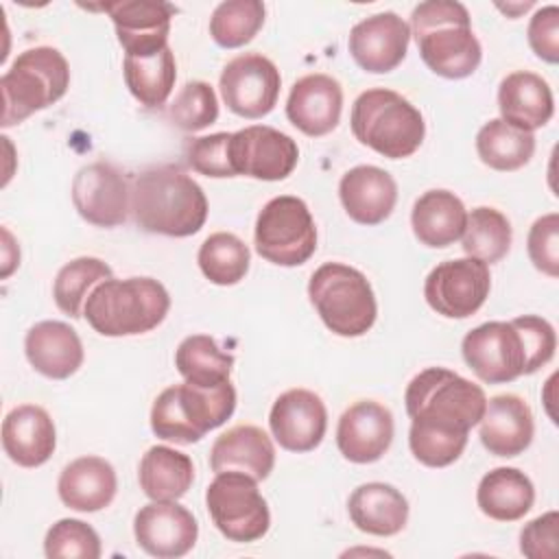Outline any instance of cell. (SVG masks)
I'll list each match as a JSON object with an SVG mask.
<instances>
[{
	"mask_svg": "<svg viewBox=\"0 0 559 559\" xmlns=\"http://www.w3.org/2000/svg\"><path fill=\"white\" fill-rule=\"evenodd\" d=\"M404 402L413 456L426 467H445L463 454L469 430L485 413L487 395L450 369L428 367L408 382Z\"/></svg>",
	"mask_w": 559,
	"mask_h": 559,
	"instance_id": "6da1fadb",
	"label": "cell"
},
{
	"mask_svg": "<svg viewBox=\"0 0 559 559\" xmlns=\"http://www.w3.org/2000/svg\"><path fill=\"white\" fill-rule=\"evenodd\" d=\"M131 216L142 231L186 238L205 225L207 199L179 166H153L131 183Z\"/></svg>",
	"mask_w": 559,
	"mask_h": 559,
	"instance_id": "7a4b0ae2",
	"label": "cell"
},
{
	"mask_svg": "<svg viewBox=\"0 0 559 559\" xmlns=\"http://www.w3.org/2000/svg\"><path fill=\"white\" fill-rule=\"evenodd\" d=\"M411 35L424 63L443 79H465L480 66L483 48L469 11L456 0L419 2L411 13Z\"/></svg>",
	"mask_w": 559,
	"mask_h": 559,
	"instance_id": "3957f363",
	"label": "cell"
},
{
	"mask_svg": "<svg viewBox=\"0 0 559 559\" xmlns=\"http://www.w3.org/2000/svg\"><path fill=\"white\" fill-rule=\"evenodd\" d=\"M170 310V295L153 277H109L87 297L83 314L103 336H133L155 330Z\"/></svg>",
	"mask_w": 559,
	"mask_h": 559,
	"instance_id": "277c9868",
	"label": "cell"
},
{
	"mask_svg": "<svg viewBox=\"0 0 559 559\" xmlns=\"http://www.w3.org/2000/svg\"><path fill=\"white\" fill-rule=\"evenodd\" d=\"M352 133L371 151L389 159L411 157L424 142L426 122L421 111L402 94L373 87L352 105Z\"/></svg>",
	"mask_w": 559,
	"mask_h": 559,
	"instance_id": "5b68a950",
	"label": "cell"
},
{
	"mask_svg": "<svg viewBox=\"0 0 559 559\" xmlns=\"http://www.w3.org/2000/svg\"><path fill=\"white\" fill-rule=\"evenodd\" d=\"M234 408L236 389L229 380L216 386L173 384L153 402L151 430L164 441L197 443L210 430L223 426Z\"/></svg>",
	"mask_w": 559,
	"mask_h": 559,
	"instance_id": "8992f818",
	"label": "cell"
},
{
	"mask_svg": "<svg viewBox=\"0 0 559 559\" xmlns=\"http://www.w3.org/2000/svg\"><path fill=\"white\" fill-rule=\"evenodd\" d=\"M70 87V66L52 46H35L15 57L0 79L2 127H13L31 114L55 105Z\"/></svg>",
	"mask_w": 559,
	"mask_h": 559,
	"instance_id": "52a82bcc",
	"label": "cell"
},
{
	"mask_svg": "<svg viewBox=\"0 0 559 559\" xmlns=\"http://www.w3.org/2000/svg\"><path fill=\"white\" fill-rule=\"evenodd\" d=\"M308 297L325 328L338 336H362L376 323L378 304L373 288L365 273L349 264H321L310 275Z\"/></svg>",
	"mask_w": 559,
	"mask_h": 559,
	"instance_id": "ba28073f",
	"label": "cell"
},
{
	"mask_svg": "<svg viewBox=\"0 0 559 559\" xmlns=\"http://www.w3.org/2000/svg\"><path fill=\"white\" fill-rule=\"evenodd\" d=\"M255 251L271 264L299 266L317 251L314 218L299 197L280 194L264 203L253 229Z\"/></svg>",
	"mask_w": 559,
	"mask_h": 559,
	"instance_id": "9c48e42d",
	"label": "cell"
},
{
	"mask_svg": "<svg viewBox=\"0 0 559 559\" xmlns=\"http://www.w3.org/2000/svg\"><path fill=\"white\" fill-rule=\"evenodd\" d=\"M207 513L223 537L238 544L262 539L271 526V511L258 480L245 472H221L205 491Z\"/></svg>",
	"mask_w": 559,
	"mask_h": 559,
	"instance_id": "30bf717a",
	"label": "cell"
},
{
	"mask_svg": "<svg viewBox=\"0 0 559 559\" xmlns=\"http://www.w3.org/2000/svg\"><path fill=\"white\" fill-rule=\"evenodd\" d=\"M489 290V264L469 255L439 262L424 282L428 306L448 319H467L476 314L487 301Z\"/></svg>",
	"mask_w": 559,
	"mask_h": 559,
	"instance_id": "8fae6325",
	"label": "cell"
},
{
	"mask_svg": "<svg viewBox=\"0 0 559 559\" xmlns=\"http://www.w3.org/2000/svg\"><path fill=\"white\" fill-rule=\"evenodd\" d=\"M463 360L487 384H504L524 376L526 349L511 321H487L463 336Z\"/></svg>",
	"mask_w": 559,
	"mask_h": 559,
	"instance_id": "7c38bea8",
	"label": "cell"
},
{
	"mask_svg": "<svg viewBox=\"0 0 559 559\" xmlns=\"http://www.w3.org/2000/svg\"><path fill=\"white\" fill-rule=\"evenodd\" d=\"M282 76L277 66L260 55L245 52L227 61L221 72V96L229 111L240 118H264L273 111L280 96Z\"/></svg>",
	"mask_w": 559,
	"mask_h": 559,
	"instance_id": "4fadbf2b",
	"label": "cell"
},
{
	"mask_svg": "<svg viewBox=\"0 0 559 559\" xmlns=\"http://www.w3.org/2000/svg\"><path fill=\"white\" fill-rule=\"evenodd\" d=\"M229 159L236 177L245 175L262 181H280L295 170L299 146L280 129L251 124L231 133Z\"/></svg>",
	"mask_w": 559,
	"mask_h": 559,
	"instance_id": "5bb4252c",
	"label": "cell"
},
{
	"mask_svg": "<svg viewBox=\"0 0 559 559\" xmlns=\"http://www.w3.org/2000/svg\"><path fill=\"white\" fill-rule=\"evenodd\" d=\"M70 192L79 216L96 227H118L131 212V188L124 175L107 162L79 168Z\"/></svg>",
	"mask_w": 559,
	"mask_h": 559,
	"instance_id": "9a60e30c",
	"label": "cell"
},
{
	"mask_svg": "<svg viewBox=\"0 0 559 559\" xmlns=\"http://www.w3.org/2000/svg\"><path fill=\"white\" fill-rule=\"evenodd\" d=\"M133 535L146 555L157 559H177L194 548L199 524L186 507L177 504V500H153L135 513Z\"/></svg>",
	"mask_w": 559,
	"mask_h": 559,
	"instance_id": "2e32d148",
	"label": "cell"
},
{
	"mask_svg": "<svg viewBox=\"0 0 559 559\" xmlns=\"http://www.w3.org/2000/svg\"><path fill=\"white\" fill-rule=\"evenodd\" d=\"M114 22L116 37L127 55L146 57L168 46L175 7L164 0H122L100 7Z\"/></svg>",
	"mask_w": 559,
	"mask_h": 559,
	"instance_id": "e0dca14e",
	"label": "cell"
},
{
	"mask_svg": "<svg viewBox=\"0 0 559 559\" xmlns=\"http://www.w3.org/2000/svg\"><path fill=\"white\" fill-rule=\"evenodd\" d=\"M408 44L411 26L397 13L382 11L354 24L347 48L365 72L384 74L404 61Z\"/></svg>",
	"mask_w": 559,
	"mask_h": 559,
	"instance_id": "ac0fdd59",
	"label": "cell"
},
{
	"mask_svg": "<svg viewBox=\"0 0 559 559\" xmlns=\"http://www.w3.org/2000/svg\"><path fill=\"white\" fill-rule=\"evenodd\" d=\"M269 426L275 441L288 452L314 450L328 430L323 400L308 389H288L271 406Z\"/></svg>",
	"mask_w": 559,
	"mask_h": 559,
	"instance_id": "d6986e66",
	"label": "cell"
},
{
	"mask_svg": "<svg viewBox=\"0 0 559 559\" xmlns=\"http://www.w3.org/2000/svg\"><path fill=\"white\" fill-rule=\"evenodd\" d=\"M393 430V415L384 404L376 400H360L341 415L336 426V445L352 463H376L391 448Z\"/></svg>",
	"mask_w": 559,
	"mask_h": 559,
	"instance_id": "ffe728a7",
	"label": "cell"
},
{
	"mask_svg": "<svg viewBox=\"0 0 559 559\" xmlns=\"http://www.w3.org/2000/svg\"><path fill=\"white\" fill-rule=\"evenodd\" d=\"M343 87L330 74H306L290 87L286 100V118L293 127L310 138H321L334 131L341 122Z\"/></svg>",
	"mask_w": 559,
	"mask_h": 559,
	"instance_id": "44dd1931",
	"label": "cell"
},
{
	"mask_svg": "<svg viewBox=\"0 0 559 559\" xmlns=\"http://www.w3.org/2000/svg\"><path fill=\"white\" fill-rule=\"evenodd\" d=\"M533 435V413L520 395L500 393L487 400L485 413L478 421V437L489 454L507 459L518 456L531 445Z\"/></svg>",
	"mask_w": 559,
	"mask_h": 559,
	"instance_id": "7402d4cb",
	"label": "cell"
},
{
	"mask_svg": "<svg viewBox=\"0 0 559 559\" xmlns=\"http://www.w3.org/2000/svg\"><path fill=\"white\" fill-rule=\"evenodd\" d=\"M2 448L20 467L44 465L57 448V430L48 411L37 404L11 408L2 421Z\"/></svg>",
	"mask_w": 559,
	"mask_h": 559,
	"instance_id": "603a6c76",
	"label": "cell"
},
{
	"mask_svg": "<svg viewBox=\"0 0 559 559\" xmlns=\"http://www.w3.org/2000/svg\"><path fill=\"white\" fill-rule=\"evenodd\" d=\"M338 197L347 216L360 225H380L397 203L395 179L378 166H354L338 183Z\"/></svg>",
	"mask_w": 559,
	"mask_h": 559,
	"instance_id": "cb8c5ba5",
	"label": "cell"
},
{
	"mask_svg": "<svg viewBox=\"0 0 559 559\" xmlns=\"http://www.w3.org/2000/svg\"><path fill=\"white\" fill-rule=\"evenodd\" d=\"M498 109L500 120L520 131L533 133L548 124L555 114L552 90L539 74L515 70L498 85Z\"/></svg>",
	"mask_w": 559,
	"mask_h": 559,
	"instance_id": "d4e9b609",
	"label": "cell"
},
{
	"mask_svg": "<svg viewBox=\"0 0 559 559\" xmlns=\"http://www.w3.org/2000/svg\"><path fill=\"white\" fill-rule=\"evenodd\" d=\"M24 352L31 367L50 380L74 376L85 358L76 330L63 321L35 323L24 336Z\"/></svg>",
	"mask_w": 559,
	"mask_h": 559,
	"instance_id": "484cf974",
	"label": "cell"
},
{
	"mask_svg": "<svg viewBox=\"0 0 559 559\" xmlns=\"http://www.w3.org/2000/svg\"><path fill=\"white\" fill-rule=\"evenodd\" d=\"M275 465V448L271 437L253 426L240 424L216 437L210 450V467L221 472H245L255 480L269 478Z\"/></svg>",
	"mask_w": 559,
	"mask_h": 559,
	"instance_id": "4316f807",
	"label": "cell"
},
{
	"mask_svg": "<svg viewBox=\"0 0 559 559\" xmlns=\"http://www.w3.org/2000/svg\"><path fill=\"white\" fill-rule=\"evenodd\" d=\"M118 491L116 469L103 456H79L70 461L57 480L61 502L81 513H94L111 504Z\"/></svg>",
	"mask_w": 559,
	"mask_h": 559,
	"instance_id": "83f0119b",
	"label": "cell"
},
{
	"mask_svg": "<svg viewBox=\"0 0 559 559\" xmlns=\"http://www.w3.org/2000/svg\"><path fill=\"white\" fill-rule=\"evenodd\" d=\"M347 511L358 531L376 537H393L408 522V500L389 483L358 485L347 500Z\"/></svg>",
	"mask_w": 559,
	"mask_h": 559,
	"instance_id": "f1b7e54d",
	"label": "cell"
},
{
	"mask_svg": "<svg viewBox=\"0 0 559 559\" xmlns=\"http://www.w3.org/2000/svg\"><path fill=\"white\" fill-rule=\"evenodd\" d=\"M467 212L463 201L450 190L424 192L411 212V227L415 238L432 249H443L463 236Z\"/></svg>",
	"mask_w": 559,
	"mask_h": 559,
	"instance_id": "f546056e",
	"label": "cell"
},
{
	"mask_svg": "<svg viewBox=\"0 0 559 559\" xmlns=\"http://www.w3.org/2000/svg\"><path fill=\"white\" fill-rule=\"evenodd\" d=\"M476 502L487 518L496 522H515L533 509L535 487L518 467H493L480 478Z\"/></svg>",
	"mask_w": 559,
	"mask_h": 559,
	"instance_id": "4dcf8cb0",
	"label": "cell"
},
{
	"mask_svg": "<svg viewBox=\"0 0 559 559\" xmlns=\"http://www.w3.org/2000/svg\"><path fill=\"white\" fill-rule=\"evenodd\" d=\"M194 480V465L186 452L168 445H153L140 461L138 483L146 498L157 502L179 500Z\"/></svg>",
	"mask_w": 559,
	"mask_h": 559,
	"instance_id": "1f68e13d",
	"label": "cell"
},
{
	"mask_svg": "<svg viewBox=\"0 0 559 559\" xmlns=\"http://www.w3.org/2000/svg\"><path fill=\"white\" fill-rule=\"evenodd\" d=\"M122 72H124V83L133 94V98L140 105L155 109L168 100L175 87L177 63L170 46H166L159 52H153L146 57L124 55Z\"/></svg>",
	"mask_w": 559,
	"mask_h": 559,
	"instance_id": "d6a6232c",
	"label": "cell"
},
{
	"mask_svg": "<svg viewBox=\"0 0 559 559\" xmlns=\"http://www.w3.org/2000/svg\"><path fill=\"white\" fill-rule=\"evenodd\" d=\"M476 153L485 166L511 173L531 162L535 153V135L493 118L476 133Z\"/></svg>",
	"mask_w": 559,
	"mask_h": 559,
	"instance_id": "836d02e7",
	"label": "cell"
},
{
	"mask_svg": "<svg viewBox=\"0 0 559 559\" xmlns=\"http://www.w3.org/2000/svg\"><path fill=\"white\" fill-rule=\"evenodd\" d=\"M175 367L181 378L197 386H216L229 380L234 356L223 352L207 334L186 336L175 352Z\"/></svg>",
	"mask_w": 559,
	"mask_h": 559,
	"instance_id": "e575fe53",
	"label": "cell"
},
{
	"mask_svg": "<svg viewBox=\"0 0 559 559\" xmlns=\"http://www.w3.org/2000/svg\"><path fill=\"white\" fill-rule=\"evenodd\" d=\"M114 277L111 266L100 258L81 255L63 264L52 284V299L57 308L72 319L83 317L90 293L105 280Z\"/></svg>",
	"mask_w": 559,
	"mask_h": 559,
	"instance_id": "d590c367",
	"label": "cell"
},
{
	"mask_svg": "<svg viewBox=\"0 0 559 559\" xmlns=\"http://www.w3.org/2000/svg\"><path fill=\"white\" fill-rule=\"evenodd\" d=\"M461 238L463 251L469 258H476L485 264H493L509 253L513 229L509 218L500 210L480 205L467 214V223Z\"/></svg>",
	"mask_w": 559,
	"mask_h": 559,
	"instance_id": "8d00e7d4",
	"label": "cell"
},
{
	"mask_svg": "<svg viewBox=\"0 0 559 559\" xmlns=\"http://www.w3.org/2000/svg\"><path fill=\"white\" fill-rule=\"evenodd\" d=\"M201 273L216 286H234L245 280L251 262L249 247L229 231L210 234L197 253Z\"/></svg>",
	"mask_w": 559,
	"mask_h": 559,
	"instance_id": "74e56055",
	"label": "cell"
},
{
	"mask_svg": "<svg viewBox=\"0 0 559 559\" xmlns=\"http://www.w3.org/2000/svg\"><path fill=\"white\" fill-rule=\"evenodd\" d=\"M264 15L266 9L260 0L221 2L210 17V35L221 48H240L258 35Z\"/></svg>",
	"mask_w": 559,
	"mask_h": 559,
	"instance_id": "f35d334b",
	"label": "cell"
},
{
	"mask_svg": "<svg viewBox=\"0 0 559 559\" xmlns=\"http://www.w3.org/2000/svg\"><path fill=\"white\" fill-rule=\"evenodd\" d=\"M170 122L186 131L194 133L216 122L218 118V98L210 83L205 81H188L168 107Z\"/></svg>",
	"mask_w": 559,
	"mask_h": 559,
	"instance_id": "ab89813d",
	"label": "cell"
},
{
	"mask_svg": "<svg viewBox=\"0 0 559 559\" xmlns=\"http://www.w3.org/2000/svg\"><path fill=\"white\" fill-rule=\"evenodd\" d=\"M44 552L48 559H98L103 548L98 533L87 522L63 518L48 528Z\"/></svg>",
	"mask_w": 559,
	"mask_h": 559,
	"instance_id": "60d3db41",
	"label": "cell"
},
{
	"mask_svg": "<svg viewBox=\"0 0 559 559\" xmlns=\"http://www.w3.org/2000/svg\"><path fill=\"white\" fill-rule=\"evenodd\" d=\"M229 140L231 133L218 131L212 135H201L188 142L186 157L192 170L205 177L223 179V177H236L229 159Z\"/></svg>",
	"mask_w": 559,
	"mask_h": 559,
	"instance_id": "b9f144b4",
	"label": "cell"
},
{
	"mask_svg": "<svg viewBox=\"0 0 559 559\" xmlns=\"http://www.w3.org/2000/svg\"><path fill=\"white\" fill-rule=\"evenodd\" d=\"M511 323L518 328L526 349L524 376H531L539 367L552 360L557 349L555 328L544 317H537V314H522V317H515Z\"/></svg>",
	"mask_w": 559,
	"mask_h": 559,
	"instance_id": "7bdbcfd3",
	"label": "cell"
},
{
	"mask_svg": "<svg viewBox=\"0 0 559 559\" xmlns=\"http://www.w3.org/2000/svg\"><path fill=\"white\" fill-rule=\"evenodd\" d=\"M526 249L533 266L548 277H559V214L539 216L526 238Z\"/></svg>",
	"mask_w": 559,
	"mask_h": 559,
	"instance_id": "ee69618b",
	"label": "cell"
},
{
	"mask_svg": "<svg viewBox=\"0 0 559 559\" xmlns=\"http://www.w3.org/2000/svg\"><path fill=\"white\" fill-rule=\"evenodd\" d=\"M528 46L546 63L559 61V9L555 4L542 7L528 22Z\"/></svg>",
	"mask_w": 559,
	"mask_h": 559,
	"instance_id": "f6af8a7d",
	"label": "cell"
},
{
	"mask_svg": "<svg viewBox=\"0 0 559 559\" xmlns=\"http://www.w3.org/2000/svg\"><path fill=\"white\" fill-rule=\"evenodd\" d=\"M557 528L559 513L548 511L520 531V552L528 559H555L557 557Z\"/></svg>",
	"mask_w": 559,
	"mask_h": 559,
	"instance_id": "bcb514c9",
	"label": "cell"
},
{
	"mask_svg": "<svg viewBox=\"0 0 559 559\" xmlns=\"http://www.w3.org/2000/svg\"><path fill=\"white\" fill-rule=\"evenodd\" d=\"M4 236V266H2V277H9L11 271L20 264V249L13 245V238L9 229H2Z\"/></svg>",
	"mask_w": 559,
	"mask_h": 559,
	"instance_id": "7dc6e473",
	"label": "cell"
}]
</instances>
